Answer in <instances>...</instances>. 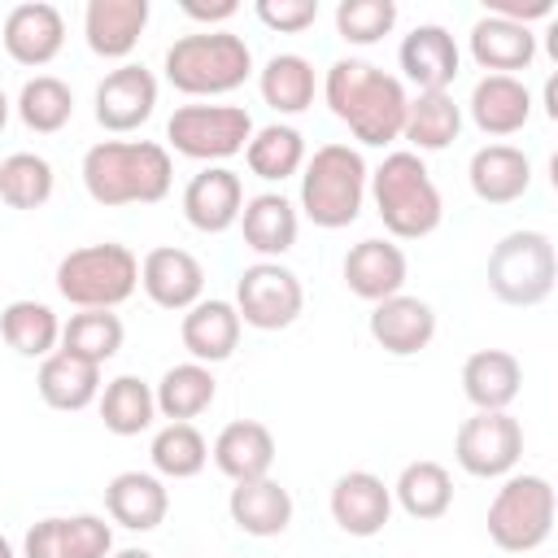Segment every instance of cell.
Returning <instances> with one entry per match:
<instances>
[{
  "instance_id": "19",
  "label": "cell",
  "mask_w": 558,
  "mask_h": 558,
  "mask_svg": "<svg viewBox=\"0 0 558 558\" xmlns=\"http://www.w3.org/2000/svg\"><path fill=\"white\" fill-rule=\"evenodd\" d=\"M397 65H401V74H405L418 92H449V83H453L458 70H462V52H458V44H453V35H449L445 26L423 22V26H414V31L401 39Z\"/></svg>"
},
{
  "instance_id": "25",
  "label": "cell",
  "mask_w": 558,
  "mask_h": 558,
  "mask_svg": "<svg viewBox=\"0 0 558 558\" xmlns=\"http://www.w3.org/2000/svg\"><path fill=\"white\" fill-rule=\"evenodd\" d=\"M466 179L484 205H510L532 187V161L514 144H484L471 153Z\"/></svg>"
},
{
  "instance_id": "16",
  "label": "cell",
  "mask_w": 558,
  "mask_h": 558,
  "mask_svg": "<svg viewBox=\"0 0 558 558\" xmlns=\"http://www.w3.org/2000/svg\"><path fill=\"white\" fill-rule=\"evenodd\" d=\"M331 519L340 532L349 536H379L392 519V488L375 475V471H344L336 484H331Z\"/></svg>"
},
{
  "instance_id": "49",
  "label": "cell",
  "mask_w": 558,
  "mask_h": 558,
  "mask_svg": "<svg viewBox=\"0 0 558 558\" xmlns=\"http://www.w3.org/2000/svg\"><path fill=\"white\" fill-rule=\"evenodd\" d=\"M9 109H13V105H9V96H4V87H0V131H4V122H9Z\"/></svg>"
},
{
  "instance_id": "41",
  "label": "cell",
  "mask_w": 558,
  "mask_h": 558,
  "mask_svg": "<svg viewBox=\"0 0 558 558\" xmlns=\"http://www.w3.org/2000/svg\"><path fill=\"white\" fill-rule=\"evenodd\" d=\"M153 471L161 480H192L209 462V440L196 432V423H166L148 445Z\"/></svg>"
},
{
  "instance_id": "50",
  "label": "cell",
  "mask_w": 558,
  "mask_h": 558,
  "mask_svg": "<svg viewBox=\"0 0 558 558\" xmlns=\"http://www.w3.org/2000/svg\"><path fill=\"white\" fill-rule=\"evenodd\" d=\"M0 558H13V545H9L4 536H0Z\"/></svg>"
},
{
  "instance_id": "3",
  "label": "cell",
  "mask_w": 558,
  "mask_h": 558,
  "mask_svg": "<svg viewBox=\"0 0 558 558\" xmlns=\"http://www.w3.org/2000/svg\"><path fill=\"white\" fill-rule=\"evenodd\" d=\"M366 192H371L375 214H379V222H384V231L392 240H427L445 218L440 187H436L427 161L418 153H410V148L388 153L371 170Z\"/></svg>"
},
{
  "instance_id": "12",
  "label": "cell",
  "mask_w": 558,
  "mask_h": 558,
  "mask_svg": "<svg viewBox=\"0 0 558 558\" xmlns=\"http://www.w3.org/2000/svg\"><path fill=\"white\" fill-rule=\"evenodd\" d=\"M113 527L100 514H52L26 527L22 558H109Z\"/></svg>"
},
{
  "instance_id": "27",
  "label": "cell",
  "mask_w": 558,
  "mask_h": 558,
  "mask_svg": "<svg viewBox=\"0 0 558 558\" xmlns=\"http://www.w3.org/2000/svg\"><path fill=\"white\" fill-rule=\"evenodd\" d=\"M105 510L126 532H153V527H161V519L170 510V493H166L161 475L122 471L105 484Z\"/></svg>"
},
{
  "instance_id": "47",
  "label": "cell",
  "mask_w": 558,
  "mask_h": 558,
  "mask_svg": "<svg viewBox=\"0 0 558 558\" xmlns=\"http://www.w3.org/2000/svg\"><path fill=\"white\" fill-rule=\"evenodd\" d=\"M545 113H549V118H558V100H554V78L545 83Z\"/></svg>"
},
{
  "instance_id": "35",
  "label": "cell",
  "mask_w": 558,
  "mask_h": 558,
  "mask_svg": "<svg viewBox=\"0 0 558 558\" xmlns=\"http://www.w3.org/2000/svg\"><path fill=\"white\" fill-rule=\"evenodd\" d=\"M305 135L288 122H270V126H253V140L244 144V161L257 179L266 183H283L292 174H301L305 166Z\"/></svg>"
},
{
  "instance_id": "36",
  "label": "cell",
  "mask_w": 558,
  "mask_h": 558,
  "mask_svg": "<svg viewBox=\"0 0 558 558\" xmlns=\"http://www.w3.org/2000/svg\"><path fill=\"white\" fill-rule=\"evenodd\" d=\"M0 336L22 357H48L61 344V318L52 314V305L22 296L0 310Z\"/></svg>"
},
{
  "instance_id": "39",
  "label": "cell",
  "mask_w": 558,
  "mask_h": 558,
  "mask_svg": "<svg viewBox=\"0 0 558 558\" xmlns=\"http://www.w3.org/2000/svg\"><path fill=\"white\" fill-rule=\"evenodd\" d=\"M122 336H126V327L113 310H78L61 323V353L105 366L122 349Z\"/></svg>"
},
{
  "instance_id": "24",
  "label": "cell",
  "mask_w": 558,
  "mask_h": 558,
  "mask_svg": "<svg viewBox=\"0 0 558 558\" xmlns=\"http://www.w3.org/2000/svg\"><path fill=\"white\" fill-rule=\"evenodd\" d=\"M209 458H214V466H218L231 484L262 480V475H270V466H275V436H270V427L257 423V418H235V423H227V427L214 436Z\"/></svg>"
},
{
  "instance_id": "14",
  "label": "cell",
  "mask_w": 558,
  "mask_h": 558,
  "mask_svg": "<svg viewBox=\"0 0 558 558\" xmlns=\"http://www.w3.org/2000/svg\"><path fill=\"white\" fill-rule=\"evenodd\" d=\"M140 288L144 296L157 305V310H170V314H183L201 301L205 292V266L187 253V248H174V244H161V248H148L144 262H140Z\"/></svg>"
},
{
  "instance_id": "34",
  "label": "cell",
  "mask_w": 558,
  "mask_h": 558,
  "mask_svg": "<svg viewBox=\"0 0 558 558\" xmlns=\"http://www.w3.org/2000/svg\"><path fill=\"white\" fill-rule=\"evenodd\" d=\"M218 397V379L209 366L201 362H179L170 366L157 388H153V401H157V414L170 418V423H192L196 414H205Z\"/></svg>"
},
{
  "instance_id": "2",
  "label": "cell",
  "mask_w": 558,
  "mask_h": 558,
  "mask_svg": "<svg viewBox=\"0 0 558 558\" xmlns=\"http://www.w3.org/2000/svg\"><path fill=\"white\" fill-rule=\"evenodd\" d=\"M174 161L157 140H100L83 153V187L96 205H157L170 196Z\"/></svg>"
},
{
  "instance_id": "4",
  "label": "cell",
  "mask_w": 558,
  "mask_h": 558,
  "mask_svg": "<svg viewBox=\"0 0 558 558\" xmlns=\"http://www.w3.org/2000/svg\"><path fill=\"white\" fill-rule=\"evenodd\" d=\"M366 183L371 170L353 144H323L301 166V214L323 231H340L357 222Z\"/></svg>"
},
{
  "instance_id": "8",
  "label": "cell",
  "mask_w": 558,
  "mask_h": 558,
  "mask_svg": "<svg viewBox=\"0 0 558 558\" xmlns=\"http://www.w3.org/2000/svg\"><path fill=\"white\" fill-rule=\"evenodd\" d=\"M554 484L545 475H506L488 506V536L506 554H532L554 532Z\"/></svg>"
},
{
  "instance_id": "44",
  "label": "cell",
  "mask_w": 558,
  "mask_h": 558,
  "mask_svg": "<svg viewBox=\"0 0 558 558\" xmlns=\"http://www.w3.org/2000/svg\"><path fill=\"white\" fill-rule=\"evenodd\" d=\"M253 13H257V22H262L266 31L301 35L305 26L318 22V0H257Z\"/></svg>"
},
{
  "instance_id": "26",
  "label": "cell",
  "mask_w": 558,
  "mask_h": 558,
  "mask_svg": "<svg viewBox=\"0 0 558 558\" xmlns=\"http://www.w3.org/2000/svg\"><path fill=\"white\" fill-rule=\"evenodd\" d=\"M240 231H244V244L262 262H279L296 244L301 218H296V205L283 192H257L240 209Z\"/></svg>"
},
{
  "instance_id": "42",
  "label": "cell",
  "mask_w": 558,
  "mask_h": 558,
  "mask_svg": "<svg viewBox=\"0 0 558 558\" xmlns=\"http://www.w3.org/2000/svg\"><path fill=\"white\" fill-rule=\"evenodd\" d=\"M52 187H57V174H52L48 157H39V153H9L0 161V201L9 209H39V205H48Z\"/></svg>"
},
{
  "instance_id": "32",
  "label": "cell",
  "mask_w": 558,
  "mask_h": 558,
  "mask_svg": "<svg viewBox=\"0 0 558 558\" xmlns=\"http://www.w3.org/2000/svg\"><path fill=\"white\" fill-rule=\"evenodd\" d=\"M392 506H401L418 523H432V519L449 514V506H453V475L432 458L405 462L392 484Z\"/></svg>"
},
{
  "instance_id": "6",
  "label": "cell",
  "mask_w": 558,
  "mask_h": 558,
  "mask_svg": "<svg viewBox=\"0 0 558 558\" xmlns=\"http://www.w3.org/2000/svg\"><path fill=\"white\" fill-rule=\"evenodd\" d=\"M140 288V257L126 244H83L57 262V292L74 310H118Z\"/></svg>"
},
{
  "instance_id": "22",
  "label": "cell",
  "mask_w": 558,
  "mask_h": 558,
  "mask_svg": "<svg viewBox=\"0 0 558 558\" xmlns=\"http://www.w3.org/2000/svg\"><path fill=\"white\" fill-rule=\"evenodd\" d=\"M144 26H148V0H87L83 9L87 48L105 61L131 57Z\"/></svg>"
},
{
  "instance_id": "40",
  "label": "cell",
  "mask_w": 558,
  "mask_h": 558,
  "mask_svg": "<svg viewBox=\"0 0 558 558\" xmlns=\"http://www.w3.org/2000/svg\"><path fill=\"white\" fill-rule=\"evenodd\" d=\"M13 109H17V118H22L26 131H35V135H57V131L74 118V92H70L57 74H35V78L22 83Z\"/></svg>"
},
{
  "instance_id": "18",
  "label": "cell",
  "mask_w": 558,
  "mask_h": 558,
  "mask_svg": "<svg viewBox=\"0 0 558 558\" xmlns=\"http://www.w3.org/2000/svg\"><path fill=\"white\" fill-rule=\"evenodd\" d=\"M340 275H344V288H349L353 296L379 305V301H388V296H397V292L405 288L410 262H405L401 244L371 235V240H357V244L344 253Z\"/></svg>"
},
{
  "instance_id": "38",
  "label": "cell",
  "mask_w": 558,
  "mask_h": 558,
  "mask_svg": "<svg viewBox=\"0 0 558 558\" xmlns=\"http://www.w3.org/2000/svg\"><path fill=\"white\" fill-rule=\"evenodd\" d=\"M257 92L275 113H305L314 105V65L301 52H275L257 70Z\"/></svg>"
},
{
  "instance_id": "7",
  "label": "cell",
  "mask_w": 558,
  "mask_h": 558,
  "mask_svg": "<svg viewBox=\"0 0 558 558\" xmlns=\"http://www.w3.org/2000/svg\"><path fill=\"white\" fill-rule=\"evenodd\" d=\"M558 283V253L545 231H510L488 253V292L506 305H541Z\"/></svg>"
},
{
  "instance_id": "30",
  "label": "cell",
  "mask_w": 558,
  "mask_h": 558,
  "mask_svg": "<svg viewBox=\"0 0 558 558\" xmlns=\"http://www.w3.org/2000/svg\"><path fill=\"white\" fill-rule=\"evenodd\" d=\"M523 388V366L506 349H475L462 362V392L475 410H510Z\"/></svg>"
},
{
  "instance_id": "10",
  "label": "cell",
  "mask_w": 558,
  "mask_h": 558,
  "mask_svg": "<svg viewBox=\"0 0 558 558\" xmlns=\"http://www.w3.org/2000/svg\"><path fill=\"white\" fill-rule=\"evenodd\" d=\"M235 314L257 331H283L305 310V288L283 262H253L235 279Z\"/></svg>"
},
{
  "instance_id": "13",
  "label": "cell",
  "mask_w": 558,
  "mask_h": 558,
  "mask_svg": "<svg viewBox=\"0 0 558 558\" xmlns=\"http://www.w3.org/2000/svg\"><path fill=\"white\" fill-rule=\"evenodd\" d=\"M153 109H157V78L135 61H122L96 83V122L113 135L140 131L153 118Z\"/></svg>"
},
{
  "instance_id": "11",
  "label": "cell",
  "mask_w": 558,
  "mask_h": 558,
  "mask_svg": "<svg viewBox=\"0 0 558 558\" xmlns=\"http://www.w3.org/2000/svg\"><path fill=\"white\" fill-rule=\"evenodd\" d=\"M453 458L475 480H506L523 458V423L510 410H475L453 436Z\"/></svg>"
},
{
  "instance_id": "1",
  "label": "cell",
  "mask_w": 558,
  "mask_h": 558,
  "mask_svg": "<svg viewBox=\"0 0 558 558\" xmlns=\"http://www.w3.org/2000/svg\"><path fill=\"white\" fill-rule=\"evenodd\" d=\"M323 100L349 126V135L357 144L384 148V144L401 140L410 96L397 74H384L379 65H371L362 57H340V61H331V70L323 78Z\"/></svg>"
},
{
  "instance_id": "23",
  "label": "cell",
  "mask_w": 558,
  "mask_h": 558,
  "mask_svg": "<svg viewBox=\"0 0 558 558\" xmlns=\"http://www.w3.org/2000/svg\"><path fill=\"white\" fill-rule=\"evenodd\" d=\"M240 314L231 301H218V296H201L192 310H183V323H179V336H183V349L192 353V362L201 366H214V362H227L240 344Z\"/></svg>"
},
{
  "instance_id": "5",
  "label": "cell",
  "mask_w": 558,
  "mask_h": 558,
  "mask_svg": "<svg viewBox=\"0 0 558 558\" xmlns=\"http://www.w3.org/2000/svg\"><path fill=\"white\" fill-rule=\"evenodd\" d=\"M253 74V52L231 31H196L166 48V78L183 96H227Z\"/></svg>"
},
{
  "instance_id": "43",
  "label": "cell",
  "mask_w": 558,
  "mask_h": 558,
  "mask_svg": "<svg viewBox=\"0 0 558 558\" xmlns=\"http://www.w3.org/2000/svg\"><path fill=\"white\" fill-rule=\"evenodd\" d=\"M397 26V4L392 0H340L336 4V35L344 44H379Z\"/></svg>"
},
{
  "instance_id": "48",
  "label": "cell",
  "mask_w": 558,
  "mask_h": 558,
  "mask_svg": "<svg viewBox=\"0 0 558 558\" xmlns=\"http://www.w3.org/2000/svg\"><path fill=\"white\" fill-rule=\"evenodd\" d=\"M109 558H153V554L148 549H113Z\"/></svg>"
},
{
  "instance_id": "15",
  "label": "cell",
  "mask_w": 558,
  "mask_h": 558,
  "mask_svg": "<svg viewBox=\"0 0 558 558\" xmlns=\"http://www.w3.org/2000/svg\"><path fill=\"white\" fill-rule=\"evenodd\" d=\"M0 44L17 65H35L39 70V65L57 61V52L65 48V17L48 0L13 4L4 26H0Z\"/></svg>"
},
{
  "instance_id": "29",
  "label": "cell",
  "mask_w": 558,
  "mask_h": 558,
  "mask_svg": "<svg viewBox=\"0 0 558 558\" xmlns=\"http://www.w3.org/2000/svg\"><path fill=\"white\" fill-rule=\"evenodd\" d=\"M227 514L244 536H279L292 523V493L270 475L244 480V484L231 488Z\"/></svg>"
},
{
  "instance_id": "9",
  "label": "cell",
  "mask_w": 558,
  "mask_h": 558,
  "mask_svg": "<svg viewBox=\"0 0 558 558\" xmlns=\"http://www.w3.org/2000/svg\"><path fill=\"white\" fill-rule=\"evenodd\" d=\"M253 140V118L240 105H179L166 122V144L192 161H227Z\"/></svg>"
},
{
  "instance_id": "21",
  "label": "cell",
  "mask_w": 558,
  "mask_h": 558,
  "mask_svg": "<svg viewBox=\"0 0 558 558\" xmlns=\"http://www.w3.org/2000/svg\"><path fill=\"white\" fill-rule=\"evenodd\" d=\"M466 109H471V122L484 135L506 140V135H514V131L527 126V118H532V92H527V83L519 74H484L471 87Z\"/></svg>"
},
{
  "instance_id": "33",
  "label": "cell",
  "mask_w": 558,
  "mask_h": 558,
  "mask_svg": "<svg viewBox=\"0 0 558 558\" xmlns=\"http://www.w3.org/2000/svg\"><path fill=\"white\" fill-rule=\"evenodd\" d=\"M462 131V105L449 92H418L405 105V126L401 140H410V153H440L458 140Z\"/></svg>"
},
{
  "instance_id": "20",
  "label": "cell",
  "mask_w": 558,
  "mask_h": 558,
  "mask_svg": "<svg viewBox=\"0 0 558 558\" xmlns=\"http://www.w3.org/2000/svg\"><path fill=\"white\" fill-rule=\"evenodd\" d=\"M366 327H371V340H375L384 353H392V357H414V353H423V349L432 344V336H436V310H432L423 296L397 292V296L371 305V323H366Z\"/></svg>"
},
{
  "instance_id": "31",
  "label": "cell",
  "mask_w": 558,
  "mask_h": 558,
  "mask_svg": "<svg viewBox=\"0 0 558 558\" xmlns=\"http://www.w3.org/2000/svg\"><path fill=\"white\" fill-rule=\"evenodd\" d=\"M35 388H39L44 405L74 414V410H87V405L100 397V366L57 349V353H48V357L39 362Z\"/></svg>"
},
{
  "instance_id": "46",
  "label": "cell",
  "mask_w": 558,
  "mask_h": 558,
  "mask_svg": "<svg viewBox=\"0 0 558 558\" xmlns=\"http://www.w3.org/2000/svg\"><path fill=\"white\" fill-rule=\"evenodd\" d=\"M183 13H187L192 22H209V31H214V22H227V17H235V13H240V4H235V0H218V4L183 0Z\"/></svg>"
},
{
  "instance_id": "28",
  "label": "cell",
  "mask_w": 558,
  "mask_h": 558,
  "mask_svg": "<svg viewBox=\"0 0 558 558\" xmlns=\"http://www.w3.org/2000/svg\"><path fill=\"white\" fill-rule=\"evenodd\" d=\"M466 44H471L475 65L488 70V74H514V70H527L536 61V35H532V26L506 22L497 13L475 17Z\"/></svg>"
},
{
  "instance_id": "17",
  "label": "cell",
  "mask_w": 558,
  "mask_h": 558,
  "mask_svg": "<svg viewBox=\"0 0 558 558\" xmlns=\"http://www.w3.org/2000/svg\"><path fill=\"white\" fill-rule=\"evenodd\" d=\"M244 209V183L227 166H205L201 174L187 179L183 187V218L201 235H222L240 222Z\"/></svg>"
},
{
  "instance_id": "37",
  "label": "cell",
  "mask_w": 558,
  "mask_h": 558,
  "mask_svg": "<svg viewBox=\"0 0 558 558\" xmlns=\"http://www.w3.org/2000/svg\"><path fill=\"white\" fill-rule=\"evenodd\" d=\"M96 405H100L105 432H113V436H140V432H148L153 418H157L153 384H144L140 375H118V379H109V384L100 388Z\"/></svg>"
},
{
  "instance_id": "45",
  "label": "cell",
  "mask_w": 558,
  "mask_h": 558,
  "mask_svg": "<svg viewBox=\"0 0 558 558\" xmlns=\"http://www.w3.org/2000/svg\"><path fill=\"white\" fill-rule=\"evenodd\" d=\"M488 13L519 22V26H532L541 17H554V0H488Z\"/></svg>"
}]
</instances>
